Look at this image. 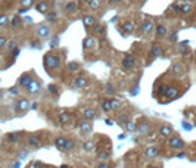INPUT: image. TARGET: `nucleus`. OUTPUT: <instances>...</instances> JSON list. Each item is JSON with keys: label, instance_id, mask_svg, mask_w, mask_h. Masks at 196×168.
I'll return each instance as SVG.
<instances>
[{"label": "nucleus", "instance_id": "obj_27", "mask_svg": "<svg viewBox=\"0 0 196 168\" xmlns=\"http://www.w3.org/2000/svg\"><path fill=\"white\" fill-rule=\"evenodd\" d=\"M65 137H62V136H59V137H56L55 139V146L59 149V150H64V145H65Z\"/></svg>", "mask_w": 196, "mask_h": 168}, {"label": "nucleus", "instance_id": "obj_15", "mask_svg": "<svg viewBox=\"0 0 196 168\" xmlns=\"http://www.w3.org/2000/svg\"><path fill=\"white\" fill-rule=\"evenodd\" d=\"M87 84H88L87 77L86 75H78L75 78V81H74V87L75 88H83V87H87Z\"/></svg>", "mask_w": 196, "mask_h": 168}, {"label": "nucleus", "instance_id": "obj_1", "mask_svg": "<svg viewBox=\"0 0 196 168\" xmlns=\"http://www.w3.org/2000/svg\"><path fill=\"white\" fill-rule=\"evenodd\" d=\"M43 65H44L46 71L53 72V71H56V69L61 68V58L56 56L55 53H47L43 58Z\"/></svg>", "mask_w": 196, "mask_h": 168}, {"label": "nucleus", "instance_id": "obj_40", "mask_svg": "<svg viewBox=\"0 0 196 168\" xmlns=\"http://www.w3.org/2000/svg\"><path fill=\"white\" fill-rule=\"evenodd\" d=\"M68 69H69L71 72L78 71V69H80V64H77V62H69V64H68Z\"/></svg>", "mask_w": 196, "mask_h": 168}, {"label": "nucleus", "instance_id": "obj_8", "mask_svg": "<svg viewBox=\"0 0 196 168\" xmlns=\"http://www.w3.org/2000/svg\"><path fill=\"white\" fill-rule=\"evenodd\" d=\"M25 90H27L28 94H37L40 90H41V84H40L39 80H34V78H33V81L28 84V87H27Z\"/></svg>", "mask_w": 196, "mask_h": 168}, {"label": "nucleus", "instance_id": "obj_48", "mask_svg": "<svg viewBox=\"0 0 196 168\" xmlns=\"http://www.w3.org/2000/svg\"><path fill=\"white\" fill-rule=\"evenodd\" d=\"M6 44H7V40H6V37L0 36V49H1V47H4Z\"/></svg>", "mask_w": 196, "mask_h": 168}, {"label": "nucleus", "instance_id": "obj_7", "mask_svg": "<svg viewBox=\"0 0 196 168\" xmlns=\"http://www.w3.org/2000/svg\"><path fill=\"white\" fill-rule=\"evenodd\" d=\"M31 81H33V75H31V72H24V74L19 77V80H18V85L27 88L28 84L31 83Z\"/></svg>", "mask_w": 196, "mask_h": 168}, {"label": "nucleus", "instance_id": "obj_9", "mask_svg": "<svg viewBox=\"0 0 196 168\" xmlns=\"http://www.w3.org/2000/svg\"><path fill=\"white\" fill-rule=\"evenodd\" d=\"M122 66H124L125 69L134 68V66H136V58H134V55H127V56L122 59Z\"/></svg>", "mask_w": 196, "mask_h": 168}, {"label": "nucleus", "instance_id": "obj_4", "mask_svg": "<svg viewBox=\"0 0 196 168\" xmlns=\"http://www.w3.org/2000/svg\"><path fill=\"white\" fill-rule=\"evenodd\" d=\"M136 131H137L140 136H149V134H151V124H149L148 121H139V123H137Z\"/></svg>", "mask_w": 196, "mask_h": 168}, {"label": "nucleus", "instance_id": "obj_34", "mask_svg": "<svg viewBox=\"0 0 196 168\" xmlns=\"http://www.w3.org/2000/svg\"><path fill=\"white\" fill-rule=\"evenodd\" d=\"M21 134H22V133H19V131L9 133V134H7V140H9V142H16V140L21 137Z\"/></svg>", "mask_w": 196, "mask_h": 168}, {"label": "nucleus", "instance_id": "obj_58", "mask_svg": "<svg viewBox=\"0 0 196 168\" xmlns=\"http://www.w3.org/2000/svg\"><path fill=\"white\" fill-rule=\"evenodd\" d=\"M184 156H186V153H183V152H181V153H178V155H177V158H184Z\"/></svg>", "mask_w": 196, "mask_h": 168}, {"label": "nucleus", "instance_id": "obj_24", "mask_svg": "<svg viewBox=\"0 0 196 168\" xmlns=\"http://www.w3.org/2000/svg\"><path fill=\"white\" fill-rule=\"evenodd\" d=\"M193 10V4L190 1H186V3H181V7H180V12L181 13H190Z\"/></svg>", "mask_w": 196, "mask_h": 168}, {"label": "nucleus", "instance_id": "obj_44", "mask_svg": "<svg viewBox=\"0 0 196 168\" xmlns=\"http://www.w3.org/2000/svg\"><path fill=\"white\" fill-rule=\"evenodd\" d=\"M125 128L128 130V131H136V128H137V123H128L127 126H125Z\"/></svg>", "mask_w": 196, "mask_h": 168}, {"label": "nucleus", "instance_id": "obj_59", "mask_svg": "<svg viewBox=\"0 0 196 168\" xmlns=\"http://www.w3.org/2000/svg\"><path fill=\"white\" fill-rule=\"evenodd\" d=\"M59 168H69V165H67V164H62Z\"/></svg>", "mask_w": 196, "mask_h": 168}, {"label": "nucleus", "instance_id": "obj_53", "mask_svg": "<svg viewBox=\"0 0 196 168\" xmlns=\"http://www.w3.org/2000/svg\"><path fill=\"white\" fill-rule=\"evenodd\" d=\"M31 46H33V47H36V49H40V42H33V43H31Z\"/></svg>", "mask_w": 196, "mask_h": 168}, {"label": "nucleus", "instance_id": "obj_17", "mask_svg": "<svg viewBox=\"0 0 196 168\" xmlns=\"http://www.w3.org/2000/svg\"><path fill=\"white\" fill-rule=\"evenodd\" d=\"M154 28H155L154 22H152L151 19H148V21H145V22L142 24V27H140V31H142L143 34H148V33H151Z\"/></svg>", "mask_w": 196, "mask_h": 168}, {"label": "nucleus", "instance_id": "obj_62", "mask_svg": "<svg viewBox=\"0 0 196 168\" xmlns=\"http://www.w3.org/2000/svg\"><path fill=\"white\" fill-rule=\"evenodd\" d=\"M1 96H3V90L0 88V99H1Z\"/></svg>", "mask_w": 196, "mask_h": 168}, {"label": "nucleus", "instance_id": "obj_26", "mask_svg": "<svg viewBox=\"0 0 196 168\" xmlns=\"http://www.w3.org/2000/svg\"><path fill=\"white\" fill-rule=\"evenodd\" d=\"M93 31H94V34H97V36H103V34L106 33V28H105V25H102V24H96V25L93 27Z\"/></svg>", "mask_w": 196, "mask_h": 168}, {"label": "nucleus", "instance_id": "obj_37", "mask_svg": "<svg viewBox=\"0 0 196 168\" xmlns=\"http://www.w3.org/2000/svg\"><path fill=\"white\" fill-rule=\"evenodd\" d=\"M46 19H47L49 22H52V24H53V22H58V15H56L55 12H49V13L46 15Z\"/></svg>", "mask_w": 196, "mask_h": 168}, {"label": "nucleus", "instance_id": "obj_35", "mask_svg": "<svg viewBox=\"0 0 196 168\" xmlns=\"http://www.w3.org/2000/svg\"><path fill=\"white\" fill-rule=\"evenodd\" d=\"M111 108H112V111H118V109L121 108L119 99H117V97H112V99H111Z\"/></svg>", "mask_w": 196, "mask_h": 168}, {"label": "nucleus", "instance_id": "obj_57", "mask_svg": "<svg viewBox=\"0 0 196 168\" xmlns=\"http://www.w3.org/2000/svg\"><path fill=\"white\" fill-rule=\"evenodd\" d=\"M105 123H106V124H108V126H112V124H114V123H112V120H106V121H105Z\"/></svg>", "mask_w": 196, "mask_h": 168}, {"label": "nucleus", "instance_id": "obj_39", "mask_svg": "<svg viewBox=\"0 0 196 168\" xmlns=\"http://www.w3.org/2000/svg\"><path fill=\"white\" fill-rule=\"evenodd\" d=\"M34 4V0H21V7L24 9H30Z\"/></svg>", "mask_w": 196, "mask_h": 168}, {"label": "nucleus", "instance_id": "obj_52", "mask_svg": "<svg viewBox=\"0 0 196 168\" xmlns=\"http://www.w3.org/2000/svg\"><path fill=\"white\" fill-rule=\"evenodd\" d=\"M177 40V34L176 33H173L171 36H170V42H176Z\"/></svg>", "mask_w": 196, "mask_h": 168}, {"label": "nucleus", "instance_id": "obj_54", "mask_svg": "<svg viewBox=\"0 0 196 168\" xmlns=\"http://www.w3.org/2000/svg\"><path fill=\"white\" fill-rule=\"evenodd\" d=\"M9 91H10L12 94H18V88H15V87H13V88H9Z\"/></svg>", "mask_w": 196, "mask_h": 168}, {"label": "nucleus", "instance_id": "obj_5", "mask_svg": "<svg viewBox=\"0 0 196 168\" xmlns=\"http://www.w3.org/2000/svg\"><path fill=\"white\" fill-rule=\"evenodd\" d=\"M27 145L30 148H33V149H39L40 146H41V140H40V137L37 134H30L27 137Z\"/></svg>", "mask_w": 196, "mask_h": 168}, {"label": "nucleus", "instance_id": "obj_32", "mask_svg": "<svg viewBox=\"0 0 196 168\" xmlns=\"http://www.w3.org/2000/svg\"><path fill=\"white\" fill-rule=\"evenodd\" d=\"M109 155H111L109 152H105V150L102 149V150H99V152H97V159H99L100 162H105V161L109 158Z\"/></svg>", "mask_w": 196, "mask_h": 168}, {"label": "nucleus", "instance_id": "obj_23", "mask_svg": "<svg viewBox=\"0 0 196 168\" xmlns=\"http://www.w3.org/2000/svg\"><path fill=\"white\" fill-rule=\"evenodd\" d=\"M74 149H75V142L72 139H67L65 140V145H64V150L65 152H71Z\"/></svg>", "mask_w": 196, "mask_h": 168}, {"label": "nucleus", "instance_id": "obj_60", "mask_svg": "<svg viewBox=\"0 0 196 168\" xmlns=\"http://www.w3.org/2000/svg\"><path fill=\"white\" fill-rule=\"evenodd\" d=\"M80 1H83V3H87V4H88V3H90L91 0H80Z\"/></svg>", "mask_w": 196, "mask_h": 168}, {"label": "nucleus", "instance_id": "obj_3", "mask_svg": "<svg viewBox=\"0 0 196 168\" xmlns=\"http://www.w3.org/2000/svg\"><path fill=\"white\" fill-rule=\"evenodd\" d=\"M30 100L28 99H25V97H22V99H18L16 100V103H15V111L16 112H25V111H28L30 109Z\"/></svg>", "mask_w": 196, "mask_h": 168}, {"label": "nucleus", "instance_id": "obj_51", "mask_svg": "<svg viewBox=\"0 0 196 168\" xmlns=\"http://www.w3.org/2000/svg\"><path fill=\"white\" fill-rule=\"evenodd\" d=\"M183 128H184V130H192V126H190L187 121H183Z\"/></svg>", "mask_w": 196, "mask_h": 168}, {"label": "nucleus", "instance_id": "obj_22", "mask_svg": "<svg viewBox=\"0 0 196 168\" xmlns=\"http://www.w3.org/2000/svg\"><path fill=\"white\" fill-rule=\"evenodd\" d=\"M155 31H157V37H165L167 34H168V28H167V25H158L157 28H155Z\"/></svg>", "mask_w": 196, "mask_h": 168}, {"label": "nucleus", "instance_id": "obj_33", "mask_svg": "<svg viewBox=\"0 0 196 168\" xmlns=\"http://www.w3.org/2000/svg\"><path fill=\"white\" fill-rule=\"evenodd\" d=\"M47 90H49V93L53 94V96H58V94H59V87H58L56 84H49V85H47Z\"/></svg>", "mask_w": 196, "mask_h": 168}, {"label": "nucleus", "instance_id": "obj_63", "mask_svg": "<svg viewBox=\"0 0 196 168\" xmlns=\"http://www.w3.org/2000/svg\"><path fill=\"white\" fill-rule=\"evenodd\" d=\"M69 168H75V167H69Z\"/></svg>", "mask_w": 196, "mask_h": 168}, {"label": "nucleus", "instance_id": "obj_10", "mask_svg": "<svg viewBox=\"0 0 196 168\" xmlns=\"http://www.w3.org/2000/svg\"><path fill=\"white\" fill-rule=\"evenodd\" d=\"M83 25H84L86 30H90L91 27L96 25V18L93 15H84L83 16Z\"/></svg>", "mask_w": 196, "mask_h": 168}, {"label": "nucleus", "instance_id": "obj_18", "mask_svg": "<svg viewBox=\"0 0 196 168\" xmlns=\"http://www.w3.org/2000/svg\"><path fill=\"white\" fill-rule=\"evenodd\" d=\"M83 117H84V120H87V121L94 120V118H96V111H94V108H87V109H84V111H83Z\"/></svg>", "mask_w": 196, "mask_h": 168}, {"label": "nucleus", "instance_id": "obj_14", "mask_svg": "<svg viewBox=\"0 0 196 168\" xmlns=\"http://www.w3.org/2000/svg\"><path fill=\"white\" fill-rule=\"evenodd\" d=\"M159 136L161 137H171L173 136V128L168 124H164V126L159 127Z\"/></svg>", "mask_w": 196, "mask_h": 168}, {"label": "nucleus", "instance_id": "obj_20", "mask_svg": "<svg viewBox=\"0 0 196 168\" xmlns=\"http://www.w3.org/2000/svg\"><path fill=\"white\" fill-rule=\"evenodd\" d=\"M94 46H96V40H94L93 36H87L84 39V42H83V47L84 49H93Z\"/></svg>", "mask_w": 196, "mask_h": 168}, {"label": "nucleus", "instance_id": "obj_29", "mask_svg": "<svg viewBox=\"0 0 196 168\" xmlns=\"http://www.w3.org/2000/svg\"><path fill=\"white\" fill-rule=\"evenodd\" d=\"M94 146H96V143H94L93 140H87V142L83 145V149H84L86 152H93Z\"/></svg>", "mask_w": 196, "mask_h": 168}, {"label": "nucleus", "instance_id": "obj_42", "mask_svg": "<svg viewBox=\"0 0 196 168\" xmlns=\"http://www.w3.org/2000/svg\"><path fill=\"white\" fill-rule=\"evenodd\" d=\"M100 4H102V1H100V0H91V1L88 3V6H90L91 9H99V7H100Z\"/></svg>", "mask_w": 196, "mask_h": 168}, {"label": "nucleus", "instance_id": "obj_16", "mask_svg": "<svg viewBox=\"0 0 196 168\" xmlns=\"http://www.w3.org/2000/svg\"><path fill=\"white\" fill-rule=\"evenodd\" d=\"M177 96H178V88H177L176 85H170V87H168V90H167L165 97H167L168 100H174Z\"/></svg>", "mask_w": 196, "mask_h": 168}, {"label": "nucleus", "instance_id": "obj_19", "mask_svg": "<svg viewBox=\"0 0 196 168\" xmlns=\"http://www.w3.org/2000/svg\"><path fill=\"white\" fill-rule=\"evenodd\" d=\"M58 120H59V123L64 126V124L69 123V120H71V114H69L68 111H61L59 115H58Z\"/></svg>", "mask_w": 196, "mask_h": 168}, {"label": "nucleus", "instance_id": "obj_31", "mask_svg": "<svg viewBox=\"0 0 196 168\" xmlns=\"http://www.w3.org/2000/svg\"><path fill=\"white\" fill-rule=\"evenodd\" d=\"M102 111L103 112H112V108H111V99H105L102 102Z\"/></svg>", "mask_w": 196, "mask_h": 168}, {"label": "nucleus", "instance_id": "obj_30", "mask_svg": "<svg viewBox=\"0 0 196 168\" xmlns=\"http://www.w3.org/2000/svg\"><path fill=\"white\" fill-rule=\"evenodd\" d=\"M77 10V3H74V1H68L67 4H65V12L68 13H72V12H75Z\"/></svg>", "mask_w": 196, "mask_h": 168}, {"label": "nucleus", "instance_id": "obj_46", "mask_svg": "<svg viewBox=\"0 0 196 168\" xmlns=\"http://www.w3.org/2000/svg\"><path fill=\"white\" fill-rule=\"evenodd\" d=\"M105 91H106L108 94H112V93L115 91V88L112 87V84H106V88H105Z\"/></svg>", "mask_w": 196, "mask_h": 168}, {"label": "nucleus", "instance_id": "obj_25", "mask_svg": "<svg viewBox=\"0 0 196 168\" xmlns=\"http://www.w3.org/2000/svg\"><path fill=\"white\" fill-rule=\"evenodd\" d=\"M10 25H12V28H13V30H18V28L22 25V21H21L19 15H16V16H13V18L10 19Z\"/></svg>", "mask_w": 196, "mask_h": 168}, {"label": "nucleus", "instance_id": "obj_41", "mask_svg": "<svg viewBox=\"0 0 196 168\" xmlns=\"http://www.w3.org/2000/svg\"><path fill=\"white\" fill-rule=\"evenodd\" d=\"M9 24V16L7 15H0V27H6Z\"/></svg>", "mask_w": 196, "mask_h": 168}, {"label": "nucleus", "instance_id": "obj_11", "mask_svg": "<svg viewBox=\"0 0 196 168\" xmlns=\"http://www.w3.org/2000/svg\"><path fill=\"white\" fill-rule=\"evenodd\" d=\"M80 131L83 133V134H90L91 131H93V124L90 123V121H87V120H84L83 123H80Z\"/></svg>", "mask_w": 196, "mask_h": 168}, {"label": "nucleus", "instance_id": "obj_43", "mask_svg": "<svg viewBox=\"0 0 196 168\" xmlns=\"http://www.w3.org/2000/svg\"><path fill=\"white\" fill-rule=\"evenodd\" d=\"M59 36H55V37H52V40H50V46L52 47H58L59 46Z\"/></svg>", "mask_w": 196, "mask_h": 168}, {"label": "nucleus", "instance_id": "obj_36", "mask_svg": "<svg viewBox=\"0 0 196 168\" xmlns=\"http://www.w3.org/2000/svg\"><path fill=\"white\" fill-rule=\"evenodd\" d=\"M168 87H170V85H167V84H161V85H158V88H157L158 94H159V96H165Z\"/></svg>", "mask_w": 196, "mask_h": 168}, {"label": "nucleus", "instance_id": "obj_38", "mask_svg": "<svg viewBox=\"0 0 196 168\" xmlns=\"http://www.w3.org/2000/svg\"><path fill=\"white\" fill-rule=\"evenodd\" d=\"M171 71L174 72V74H181L183 72V66L180 65V64H173V66H171Z\"/></svg>", "mask_w": 196, "mask_h": 168}, {"label": "nucleus", "instance_id": "obj_2", "mask_svg": "<svg viewBox=\"0 0 196 168\" xmlns=\"http://www.w3.org/2000/svg\"><path fill=\"white\" fill-rule=\"evenodd\" d=\"M168 146L171 149H176V150H181L184 148V142L178 137V136H171L170 140H168Z\"/></svg>", "mask_w": 196, "mask_h": 168}, {"label": "nucleus", "instance_id": "obj_45", "mask_svg": "<svg viewBox=\"0 0 196 168\" xmlns=\"http://www.w3.org/2000/svg\"><path fill=\"white\" fill-rule=\"evenodd\" d=\"M28 168H44V165H43V162H40V161H34V162L30 164Z\"/></svg>", "mask_w": 196, "mask_h": 168}, {"label": "nucleus", "instance_id": "obj_6", "mask_svg": "<svg viewBox=\"0 0 196 168\" xmlns=\"http://www.w3.org/2000/svg\"><path fill=\"white\" fill-rule=\"evenodd\" d=\"M37 36L40 39H49L50 37V27L46 24H40L37 27Z\"/></svg>", "mask_w": 196, "mask_h": 168}, {"label": "nucleus", "instance_id": "obj_47", "mask_svg": "<svg viewBox=\"0 0 196 168\" xmlns=\"http://www.w3.org/2000/svg\"><path fill=\"white\" fill-rule=\"evenodd\" d=\"M180 7H181L180 3H173V4H171V9L176 10V12H180Z\"/></svg>", "mask_w": 196, "mask_h": 168}, {"label": "nucleus", "instance_id": "obj_61", "mask_svg": "<svg viewBox=\"0 0 196 168\" xmlns=\"http://www.w3.org/2000/svg\"><path fill=\"white\" fill-rule=\"evenodd\" d=\"M148 168H159L158 165H151V167H148Z\"/></svg>", "mask_w": 196, "mask_h": 168}, {"label": "nucleus", "instance_id": "obj_55", "mask_svg": "<svg viewBox=\"0 0 196 168\" xmlns=\"http://www.w3.org/2000/svg\"><path fill=\"white\" fill-rule=\"evenodd\" d=\"M18 55H19V49L16 47V49L13 50V56H18Z\"/></svg>", "mask_w": 196, "mask_h": 168}, {"label": "nucleus", "instance_id": "obj_49", "mask_svg": "<svg viewBox=\"0 0 196 168\" xmlns=\"http://www.w3.org/2000/svg\"><path fill=\"white\" fill-rule=\"evenodd\" d=\"M7 47H9V50H10V52H13V50L16 49V43H15V42L7 43Z\"/></svg>", "mask_w": 196, "mask_h": 168}, {"label": "nucleus", "instance_id": "obj_12", "mask_svg": "<svg viewBox=\"0 0 196 168\" xmlns=\"http://www.w3.org/2000/svg\"><path fill=\"white\" fill-rule=\"evenodd\" d=\"M158 153H159V148L158 146H148V149L145 150V156L152 159V158H157Z\"/></svg>", "mask_w": 196, "mask_h": 168}, {"label": "nucleus", "instance_id": "obj_28", "mask_svg": "<svg viewBox=\"0 0 196 168\" xmlns=\"http://www.w3.org/2000/svg\"><path fill=\"white\" fill-rule=\"evenodd\" d=\"M151 52H152V56H154V58H159V56L162 55V47H161L159 44H154Z\"/></svg>", "mask_w": 196, "mask_h": 168}, {"label": "nucleus", "instance_id": "obj_56", "mask_svg": "<svg viewBox=\"0 0 196 168\" xmlns=\"http://www.w3.org/2000/svg\"><path fill=\"white\" fill-rule=\"evenodd\" d=\"M119 1H121V0H109L111 4H117V3H119Z\"/></svg>", "mask_w": 196, "mask_h": 168}, {"label": "nucleus", "instance_id": "obj_50", "mask_svg": "<svg viewBox=\"0 0 196 168\" xmlns=\"http://www.w3.org/2000/svg\"><path fill=\"white\" fill-rule=\"evenodd\" d=\"M97 168H111V165H109V164L105 161V162H100V164L97 165Z\"/></svg>", "mask_w": 196, "mask_h": 168}, {"label": "nucleus", "instance_id": "obj_13", "mask_svg": "<svg viewBox=\"0 0 196 168\" xmlns=\"http://www.w3.org/2000/svg\"><path fill=\"white\" fill-rule=\"evenodd\" d=\"M36 9L39 10L40 13H43V15H47V13H49V9H50V6H49V3H47V1H44V0H40L39 3L36 4Z\"/></svg>", "mask_w": 196, "mask_h": 168}, {"label": "nucleus", "instance_id": "obj_21", "mask_svg": "<svg viewBox=\"0 0 196 168\" xmlns=\"http://www.w3.org/2000/svg\"><path fill=\"white\" fill-rule=\"evenodd\" d=\"M133 31H134V24L133 22H124L122 24V33H124V36H130V34H133Z\"/></svg>", "mask_w": 196, "mask_h": 168}]
</instances>
